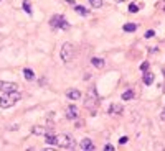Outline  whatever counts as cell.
I'll return each instance as SVG.
<instances>
[{
	"label": "cell",
	"instance_id": "obj_1",
	"mask_svg": "<svg viewBox=\"0 0 165 151\" xmlns=\"http://www.w3.org/2000/svg\"><path fill=\"white\" fill-rule=\"evenodd\" d=\"M20 99H22V94L18 92V90L5 92L3 95H0V108H10V107H13Z\"/></svg>",
	"mask_w": 165,
	"mask_h": 151
},
{
	"label": "cell",
	"instance_id": "obj_2",
	"mask_svg": "<svg viewBox=\"0 0 165 151\" xmlns=\"http://www.w3.org/2000/svg\"><path fill=\"white\" fill-rule=\"evenodd\" d=\"M54 144L59 148H74L76 144H74V140L69 136V135H66V133H61V135H54Z\"/></svg>",
	"mask_w": 165,
	"mask_h": 151
},
{
	"label": "cell",
	"instance_id": "obj_3",
	"mask_svg": "<svg viewBox=\"0 0 165 151\" xmlns=\"http://www.w3.org/2000/svg\"><path fill=\"white\" fill-rule=\"evenodd\" d=\"M50 26L53 28V30H56V28H61V30H68L69 28V25H68V21L64 20L61 15H53L51 18H50Z\"/></svg>",
	"mask_w": 165,
	"mask_h": 151
},
{
	"label": "cell",
	"instance_id": "obj_4",
	"mask_svg": "<svg viewBox=\"0 0 165 151\" xmlns=\"http://www.w3.org/2000/svg\"><path fill=\"white\" fill-rule=\"evenodd\" d=\"M73 56H74V49H73V44L71 43H64L61 46V59L63 63H69Z\"/></svg>",
	"mask_w": 165,
	"mask_h": 151
},
{
	"label": "cell",
	"instance_id": "obj_5",
	"mask_svg": "<svg viewBox=\"0 0 165 151\" xmlns=\"http://www.w3.org/2000/svg\"><path fill=\"white\" fill-rule=\"evenodd\" d=\"M0 90H3V92H12V90H18V84H15V82H5V81H0Z\"/></svg>",
	"mask_w": 165,
	"mask_h": 151
},
{
	"label": "cell",
	"instance_id": "obj_6",
	"mask_svg": "<svg viewBox=\"0 0 165 151\" xmlns=\"http://www.w3.org/2000/svg\"><path fill=\"white\" fill-rule=\"evenodd\" d=\"M66 118H69V120H76L78 118V107L76 105H69V107H66Z\"/></svg>",
	"mask_w": 165,
	"mask_h": 151
},
{
	"label": "cell",
	"instance_id": "obj_7",
	"mask_svg": "<svg viewBox=\"0 0 165 151\" xmlns=\"http://www.w3.org/2000/svg\"><path fill=\"white\" fill-rule=\"evenodd\" d=\"M35 135H40V136H48L51 135V128H46V126H35L32 130Z\"/></svg>",
	"mask_w": 165,
	"mask_h": 151
},
{
	"label": "cell",
	"instance_id": "obj_8",
	"mask_svg": "<svg viewBox=\"0 0 165 151\" xmlns=\"http://www.w3.org/2000/svg\"><path fill=\"white\" fill-rule=\"evenodd\" d=\"M122 110H124V107H122L121 104H112L111 107H109V115H112V117H116V115H121L122 113Z\"/></svg>",
	"mask_w": 165,
	"mask_h": 151
},
{
	"label": "cell",
	"instance_id": "obj_9",
	"mask_svg": "<svg viewBox=\"0 0 165 151\" xmlns=\"http://www.w3.org/2000/svg\"><path fill=\"white\" fill-rule=\"evenodd\" d=\"M81 149H84V151H94L96 146H94V143L91 141L89 138H84V140L81 141Z\"/></svg>",
	"mask_w": 165,
	"mask_h": 151
},
{
	"label": "cell",
	"instance_id": "obj_10",
	"mask_svg": "<svg viewBox=\"0 0 165 151\" xmlns=\"http://www.w3.org/2000/svg\"><path fill=\"white\" fill-rule=\"evenodd\" d=\"M66 97L71 99V100H79V97H81V92H79L78 89H69L68 92H66Z\"/></svg>",
	"mask_w": 165,
	"mask_h": 151
},
{
	"label": "cell",
	"instance_id": "obj_11",
	"mask_svg": "<svg viewBox=\"0 0 165 151\" xmlns=\"http://www.w3.org/2000/svg\"><path fill=\"white\" fill-rule=\"evenodd\" d=\"M91 64H93L94 68L101 69V68H104V59L102 58H91Z\"/></svg>",
	"mask_w": 165,
	"mask_h": 151
},
{
	"label": "cell",
	"instance_id": "obj_12",
	"mask_svg": "<svg viewBox=\"0 0 165 151\" xmlns=\"http://www.w3.org/2000/svg\"><path fill=\"white\" fill-rule=\"evenodd\" d=\"M97 104V97H96V92L93 94V99H91V95H88V99H86V107L91 108V107H94Z\"/></svg>",
	"mask_w": 165,
	"mask_h": 151
},
{
	"label": "cell",
	"instance_id": "obj_13",
	"mask_svg": "<svg viewBox=\"0 0 165 151\" xmlns=\"http://www.w3.org/2000/svg\"><path fill=\"white\" fill-rule=\"evenodd\" d=\"M74 10L78 12V13H79V15H83V16H89V15H91V12H89L88 8H84V7H81V5H76V7H74Z\"/></svg>",
	"mask_w": 165,
	"mask_h": 151
},
{
	"label": "cell",
	"instance_id": "obj_14",
	"mask_svg": "<svg viewBox=\"0 0 165 151\" xmlns=\"http://www.w3.org/2000/svg\"><path fill=\"white\" fill-rule=\"evenodd\" d=\"M144 84H145V86H150V84L152 82H154V74H152V72H147V71H145V76H144Z\"/></svg>",
	"mask_w": 165,
	"mask_h": 151
},
{
	"label": "cell",
	"instance_id": "obj_15",
	"mask_svg": "<svg viewBox=\"0 0 165 151\" xmlns=\"http://www.w3.org/2000/svg\"><path fill=\"white\" fill-rule=\"evenodd\" d=\"M23 77H25L27 81H33L35 79V72L32 69H23Z\"/></svg>",
	"mask_w": 165,
	"mask_h": 151
},
{
	"label": "cell",
	"instance_id": "obj_16",
	"mask_svg": "<svg viewBox=\"0 0 165 151\" xmlns=\"http://www.w3.org/2000/svg\"><path fill=\"white\" fill-rule=\"evenodd\" d=\"M136 30H137L136 23H126V25H124V31H127V33H134Z\"/></svg>",
	"mask_w": 165,
	"mask_h": 151
},
{
	"label": "cell",
	"instance_id": "obj_17",
	"mask_svg": "<svg viewBox=\"0 0 165 151\" xmlns=\"http://www.w3.org/2000/svg\"><path fill=\"white\" fill-rule=\"evenodd\" d=\"M23 10H25L28 15H32V13H33V10H32V3H30L28 0H23Z\"/></svg>",
	"mask_w": 165,
	"mask_h": 151
},
{
	"label": "cell",
	"instance_id": "obj_18",
	"mask_svg": "<svg viewBox=\"0 0 165 151\" xmlns=\"http://www.w3.org/2000/svg\"><path fill=\"white\" fill-rule=\"evenodd\" d=\"M134 99V92L132 90H126L124 94H122V100H132Z\"/></svg>",
	"mask_w": 165,
	"mask_h": 151
},
{
	"label": "cell",
	"instance_id": "obj_19",
	"mask_svg": "<svg viewBox=\"0 0 165 151\" xmlns=\"http://www.w3.org/2000/svg\"><path fill=\"white\" fill-rule=\"evenodd\" d=\"M89 3H91V7H93V8H101L104 2H102V0H89Z\"/></svg>",
	"mask_w": 165,
	"mask_h": 151
},
{
	"label": "cell",
	"instance_id": "obj_20",
	"mask_svg": "<svg viewBox=\"0 0 165 151\" xmlns=\"http://www.w3.org/2000/svg\"><path fill=\"white\" fill-rule=\"evenodd\" d=\"M129 12H131V13H137V12H139V7H137L136 3H131V5H129Z\"/></svg>",
	"mask_w": 165,
	"mask_h": 151
},
{
	"label": "cell",
	"instance_id": "obj_21",
	"mask_svg": "<svg viewBox=\"0 0 165 151\" xmlns=\"http://www.w3.org/2000/svg\"><path fill=\"white\" fill-rule=\"evenodd\" d=\"M154 35H155V31H154V30H149V31L145 33V38H154Z\"/></svg>",
	"mask_w": 165,
	"mask_h": 151
},
{
	"label": "cell",
	"instance_id": "obj_22",
	"mask_svg": "<svg viewBox=\"0 0 165 151\" xmlns=\"http://www.w3.org/2000/svg\"><path fill=\"white\" fill-rule=\"evenodd\" d=\"M140 69H142L144 72H145V71H149V63H142V64H140Z\"/></svg>",
	"mask_w": 165,
	"mask_h": 151
},
{
	"label": "cell",
	"instance_id": "obj_23",
	"mask_svg": "<svg viewBox=\"0 0 165 151\" xmlns=\"http://www.w3.org/2000/svg\"><path fill=\"white\" fill-rule=\"evenodd\" d=\"M104 151H114V146H112L111 143H107L106 146H104Z\"/></svg>",
	"mask_w": 165,
	"mask_h": 151
},
{
	"label": "cell",
	"instance_id": "obj_24",
	"mask_svg": "<svg viewBox=\"0 0 165 151\" xmlns=\"http://www.w3.org/2000/svg\"><path fill=\"white\" fill-rule=\"evenodd\" d=\"M126 143H127V136H122L119 140V144H126Z\"/></svg>",
	"mask_w": 165,
	"mask_h": 151
},
{
	"label": "cell",
	"instance_id": "obj_25",
	"mask_svg": "<svg viewBox=\"0 0 165 151\" xmlns=\"http://www.w3.org/2000/svg\"><path fill=\"white\" fill-rule=\"evenodd\" d=\"M160 118H162V122H165V107H163V110L160 112Z\"/></svg>",
	"mask_w": 165,
	"mask_h": 151
},
{
	"label": "cell",
	"instance_id": "obj_26",
	"mask_svg": "<svg viewBox=\"0 0 165 151\" xmlns=\"http://www.w3.org/2000/svg\"><path fill=\"white\" fill-rule=\"evenodd\" d=\"M116 2H124V0H116Z\"/></svg>",
	"mask_w": 165,
	"mask_h": 151
},
{
	"label": "cell",
	"instance_id": "obj_27",
	"mask_svg": "<svg viewBox=\"0 0 165 151\" xmlns=\"http://www.w3.org/2000/svg\"><path fill=\"white\" fill-rule=\"evenodd\" d=\"M163 74H165V66H163Z\"/></svg>",
	"mask_w": 165,
	"mask_h": 151
},
{
	"label": "cell",
	"instance_id": "obj_28",
	"mask_svg": "<svg viewBox=\"0 0 165 151\" xmlns=\"http://www.w3.org/2000/svg\"><path fill=\"white\" fill-rule=\"evenodd\" d=\"M0 2H2V0H0Z\"/></svg>",
	"mask_w": 165,
	"mask_h": 151
}]
</instances>
